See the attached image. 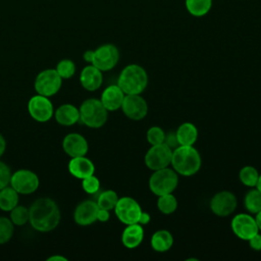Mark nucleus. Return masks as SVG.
<instances>
[{"mask_svg":"<svg viewBox=\"0 0 261 261\" xmlns=\"http://www.w3.org/2000/svg\"><path fill=\"white\" fill-rule=\"evenodd\" d=\"M10 220L14 225L21 226L29 222L30 219V211L29 208L22 205H16L11 211H10Z\"/></svg>","mask_w":261,"mask_h":261,"instance_id":"c756f323","label":"nucleus"},{"mask_svg":"<svg viewBox=\"0 0 261 261\" xmlns=\"http://www.w3.org/2000/svg\"><path fill=\"white\" fill-rule=\"evenodd\" d=\"M54 117L57 123L64 126H70L80 120V110L74 105L65 103L60 105L54 111Z\"/></svg>","mask_w":261,"mask_h":261,"instance_id":"412c9836","label":"nucleus"},{"mask_svg":"<svg viewBox=\"0 0 261 261\" xmlns=\"http://www.w3.org/2000/svg\"><path fill=\"white\" fill-rule=\"evenodd\" d=\"M179 146H193L198 139V129L192 122L181 123L175 130Z\"/></svg>","mask_w":261,"mask_h":261,"instance_id":"4be33fe9","label":"nucleus"},{"mask_svg":"<svg viewBox=\"0 0 261 261\" xmlns=\"http://www.w3.org/2000/svg\"><path fill=\"white\" fill-rule=\"evenodd\" d=\"M62 148L63 151L71 158L86 156L89 150V145L84 136L76 133H70L63 138Z\"/></svg>","mask_w":261,"mask_h":261,"instance_id":"dca6fc26","label":"nucleus"},{"mask_svg":"<svg viewBox=\"0 0 261 261\" xmlns=\"http://www.w3.org/2000/svg\"><path fill=\"white\" fill-rule=\"evenodd\" d=\"M255 220H256V223H257V225H258L259 230H261V211H259L258 213H256Z\"/></svg>","mask_w":261,"mask_h":261,"instance_id":"37998d69","label":"nucleus"},{"mask_svg":"<svg viewBox=\"0 0 261 261\" xmlns=\"http://www.w3.org/2000/svg\"><path fill=\"white\" fill-rule=\"evenodd\" d=\"M80 120L91 128L103 126L108 118V110L104 107L100 99L90 98L85 100L79 108Z\"/></svg>","mask_w":261,"mask_h":261,"instance_id":"20e7f679","label":"nucleus"},{"mask_svg":"<svg viewBox=\"0 0 261 261\" xmlns=\"http://www.w3.org/2000/svg\"><path fill=\"white\" fill-rule=\"evenodd\" d=\"M82 188L88 194H95L100 189V180L94 174L82 179Z\"/></svg>","mask_w":261,"mask_h":261,"instance_id":"72a5a7b5","label":"nucleus"},{"mask_svg":"<svg viewBox=\"0 0 261 261\" xmlns=\"http://www.w3.org/2000/svg\"><path fill=\"white\" fill-rule=\"evenodd\" d=\"M109 218H110L109 210L99 208L98 213H97V220H99V221H101V222H106V221L109 220Z\"/></svg>","mask_w":261,"mask_h":261,"instance_id":"4c0bfd02","label":"nucleus"},{"mask_svg":"<svg viewBox=\"0 0 261 261\" xmlns=\"http://www.w3.org/2000/svg\"><path fill=\"white\" fill-rule=\"evenodd\" d=\"M9 185L21 195H30L39 188L38 175L30 169H18L11 174Z\"/></svg>","mask_w":261,"mask_h":261,"instance_id":"0eeeda50","label":"nucleus"},{"mask_svg":"<svg viewBox=\"0 0 261 261\" xmlns=\"http://www.w3.org/2000/svg\"><path fill=\"white\" fill-rule=\"evenodd\" d=\"M11 174L10 167L3 161H0V190L9 185Z\"/></svg>","mask_w":261,"mask_h":261,"instance_id":"f704fd0d","label":"nucleus"},{"mask_svg":"<svg viewBox=\"0 0 261 261\" xmlns=\"http://www.w3.org/2000/svg\"><path fill=\"white\" fill-rule=\"evenodd\" d=\"M124 96L125 94L117 84L110 85L102 92L100 101L108 111H115L121 107Z\"/></svg>","mask_w":261,"mask_h":261,"instance_id":"a211bd4d","label":"nucleus"},{"mask_svg":"<svg viewBox=\"0 0 261 261\" xmlns=\"http://www.w3.org/2000/svg\"><path fill=\"white\" fill-rule=\"evenodd\" d=\"M244 205L250 213L256 214L261 211V192L257 188L250 190L245 196Z\"/></svg>","mask_w":261,"mask_h":261,"instance_id":"a878e982","label":"nucleus"},{"mask_svg":"<svg viewBox=\"0 0 261 261\" xmlns=\"http://www.w3.org/2000/svg\"><path fill=\"white\" fill-rule=\"evenodd\" d=\"M14 232V224L10 218L0 216V245L10 241Z\"/></svg>","mask_w":261,"mask_h":261,"instance_id":"7c9ffc66","label":"nucleus"},{"mask_svg":"<svg viewBox=\"0 0 261 261\" xmlns=\"http://www.w3.org/2000/svg\"><path fill=\"white\" fill-rule=\"evenodd\" d=\"M173 245V237L166 229H159L152 234L151 247L156 252H166Z\"/></svg>","mask_w":261,"mask_h":261,"instance_id":"5701e85b","label":"nucleus"},{"mask_svg":"<svg viewBox=\"0 0 261 261\" xmlns=\"http://www.w3.org/2000/svg\"><path fill=\"white\" fill-rule=\"evenodd\" d=\"M117 85L125 95L141 94L148 85V74L139 64H128L121 71Z\"/></svg>","mask_w":261,"mask_h":261,"instance_id":"7ed1b4c3","label":"nucleus"},{"mask_svg":"<svg viewBox=\"0 0 261 261\" xmlns=\"http://www.w3.org/2000/svg\"><path fill=\"white\" fill-rule=\"evenodd\" d=\"M80 82L85 90L94 92L98 90L103 83L102 71L93 64L87 65L81 71Z\"/></svg>","mask_w":261,"mask_h":261,"instance_id":"f3484780","label":"nucleus"},{"mask_svg":"<svg viewBox=\"0 0 261 261\" xmlns=\"http://www.w3.org/2000/svg\"><path fill=\"white\" fill-rule=\"evenodd\" d=\"M32 227L41 232H48L56 228L60 222V210L57 203L48 197L37 199L29 208Z\"/></svg>","mask_w":261,"mask_h":261,"instance_id":"f257e3e1","label":"nucleus"},{"mask_svg":"<svg viewBox=\"0 0 261 261\" xmlns=\"http://www.w3.org/2000/svg\"><path fill=\"white\" fill-rule=\"evenodd\" d=\"M119 60V51L113 44H104L94 50L92 64L101 71H108L115 67Z\"/></svg>","mask_w":261,"mask_h":261,"instance_id":"9b49d317","label":"nucleus"},{"mask_svg":"<svg viewBox=\"0 0 261 261\" xmlns=\"http://www.w3.org/2000/svg\"><path fill=\"white\" fill-rule=\"evenodd\" d=\"M28 111L33 119L39 122H46L54 115L53 104L49 97L35 95L28 102Z\"/></svg>","mask_w":261,"mask_h":261,"instance_id":"9d476101","label":"nucleus"},{"mask_svg":"<svg viewBox=\"0 0 261 261\" xmlns=\"http://www.w3.org/2000/svg\"><path fill=\"white\" fill-rule=\"evenodd\" d=\"M164 143L169 146L172 150L175 149L178 145V142H177V139H176V135L175 133L173 132H170L168 134H165V140H164Z\"/></svg>","mask_w":261,"mask_h":261,"instance_id":"c9c22d12","label":"nucleus"},{"mask_svg":"<svg viewBox=\"0 0 261 261\" xmlns=\"http://www.w3.org/2000/svg\"><path fill=\"white\" fill-rule=\"evenodd\" d=\"M55 69L62 80H67L74 74L75 64L70 59H62L57 63Z\"/></svg>","mask_w":261,"mask_h":261,"instance_id":"2f4dec72","label":"nucleus"},{"mask_svg":"<svg viewBox=\"0 0 261 261\" xmlns=\"http://www.w3.org/2000/svg\"><path fill=\"white\" fill-rule=\"evenodd\" d=\"M164 140H165V133L161 127L152 126L148 129L147 141L151 146L162 144L164 143Z\"/></svg>","mask_w":261,"mask_h":261,"instance_id":"473e14b6","label":"nucleus"},{"mask_svg":"<svg viewBox=\"0 0 261 261\" xmlns=\"http://www.w3.org/2000/svg\"><path fill=\"white\" fill-rule=\"evenodd\" d=\"M93 58H94V50H87V51L84 53V60H85L86 62L92 64Z\"/></svg>","mask_w":261,"mask_h":261,"instance_id":"ea45409f","label":"nucleus"},{"mask_svg":"<svg viewBox=\"0 0 261 261\" xmlns=\"http://www.w3.org/2000/svg\"><path fill=\"white\" fill-rule=\"evenodd\" d=\"M172 149L165 143L153 145L145 155V164L151 170L168 167L171 163Z\"/></svg>","mask_w":261,"mask_h":261,"instance_id":"1a4fd4ad","label":"nucleus"},{"mask_svg":"<svg viewBox=\"0 0 261 261\" xmlns=\"http://www.w3.org/2000/svg\"><path fill=\"white\" fill-rule=\"evenodd\" d=\"M178 185V174L173 168L164 167L154 170L149 178V189L156 195L171 194Z\"/></svg>","mask_w":261,"mask_h":261,"instance_id":"39448f33","label":"nucleus"},{"mask_svg":"<svg viewBox=\"0 0 261 261\" xmlns=\"http://www.w3.org/2000/svg\"><path fill=\"white\" fill-rule=\"evenodd\" d=\"M99 207L92 200H85L77 204L73 212V219L79 225H90L97 220Z\"/></svg>","mask_w":261,"mask_h":261,"instance_id":"2eb2a0df","label":"nucleus"},{"mask_svg":"<svg viewBox=\"0 0 261 261\" xmlns=\"http://www.w3.org/2000/svg\"><path fill=\"white\" fill-rule=\"evenodd\" d=\"M231 229L241 240L249 241L259 232L258 225L254 217L247 213L237 214L231 220Z\"/></svg>","mask_w":261,"mask_h":261,"instance_id":"4468645a","label":"nucleus"},{"mask_svg":"<svg viewBox=\"0 0 261 261\" xmlns=\"http://www.w3.org/2000/svg\"><path fill=\"white\" fill-rule=\"evenodd\" d=\"M68 171L69 173L80 179H83L89 175L94 174L95 165L86 156L71 157L68 162Z\"/></svg>","mask_w":261,"mask_h":261,"instance_id":"6ab92c4d","label":"nucleus"},{"mask_svg":"<svg viewBox=\"0 0 261 261\" xmlns=\"http://www.w3.org/2000/svg\"><path fill=\"white\" fill-rule=\"evenodd\" d=\"M120 108L124 115L133 120H141L148 113V104L141 94L125 95Z\"/></svg>","mask_w":261,"mask_h":261,"instance_id":"ddd939ff","label":"nucleus"},{"mask_svg":"<svg viewBox=\"0 0 261 261\" xmlns=\"http://www.w3.org/2000/svg\"><path fill=\"white\" fill-rule=\"evenodd\" d=\"M47 261H67V258L60 255H53L47 258Z\"/></svg>","mask_w":261,"mask_h":261,"instance_id":"79ce46f5","label":"nucleus"},{"mask_svg":"<svg viewBox=\"0 0 261 261\" xmlns=\"http://www.w3.org/2000/svg\"><path fill=\"white\" fill-rule=\"evenodd\" d=\"M150 220H151V215H150L148 212L142 211L138 223H140V224H142V225H145V224H148V223L150 222Z\"/></svg>","mask_w":261,"mask_h":261,"instance_id":"58836bf2","label":"nucleus"},{"mask_svg":"<svg viewBox=\"0 0 261 261\" xmlns=\"http://www.w3.org/2000/svg\"><path fill=\"white\" fill-rule=\"evenodd\" d=\"M144 240V228L140 223L127 224L121 233V243L127 249H135Z\"/></svg>","mask_w":261,"mask_h":261,"instance_id":"aec40b11","label":"nucleus"},{"mask_svg":"<svg viewBox=\"0 0 261 261\" xmlns=\"http://www.w3.org/2000/svg\"><path fill=\"white\" fill-rule=\"evenodd\" d=\"M6 149V141L4 139V137L0 134V157L4 154Z\"/></svg>","mask_w":261,"mask_h":261,"instance_id":"a19ab883","label":"nucleus"},{"mask_svg":"<svg viewBox=\"0 0 261 261\" xmlns=\"http://www.w3.org/2000/svg\"><path fill=\"white\" fill-rule=\"evenodd\" d=\"M117 201H118V196L116 192H114L113 190H106L98 196L96 203L99 208L110 211L114 209Z\"/></svg>","mask_w":261,"mask_h":261,"instance_id":"c85d7f7f","label":"nucleus"},{"mask_svg":"<svg viewBox=\"0 0 261 261\" xmlns=\"http://www.w3.org/2000/svg\"><path fill=\"white\" fill-rule=\"evenodd\" d=\"M249 245L252 249H254L256 251H260L261 250V234L258 232L257 234L252 237L249 240Z\"/></svg>","mask_w":261,"mask_h":261,"instance_id":"e433bc0d","label":"nucleus"},{"mask_svg":"<svg viewBox=\"0 0 261 261\" xmlns=\"http://www.w3.org/2000/svg\"><path fill=\"white\" fill-rule=\"evenodd\" d=\"M62 86V79L55 68H49L40 71L34 83L37 94L51 97L58 93Z\"/></svg>","mask_w":261,"mask_h":261,"instance_id":"423d86ee","label":"nucleus"},{"mask_svg":"<svg viewBox=\"0 0 261 261\" xmlns=\"http://www.w3.org/2000/svg\"><path fill=\"white\" fill-rule=\"evenodd\" d=\"M185 5L187 11L191 15L195 17H202L210 11L212 7V0H185Z\"/></svg>","mask_w":261,"mask_h":261,"instance_id":"393cba45","label":"nucleus"},{"mask_svg":"<svg viewBox=\"0 0 261 261\" xmlns=\"http://www.w3.org/2000/svg\"><path fill=\"white\" fill-rule=\"evenodd\" d=\"M256 188L261 192V173H260V175H259V178H258V181H257Z\"/></svg>","mask_w":261,"mask_h":261,"instance_id":"c03bdc74","label":"nucleus"},{"mask_svg":"<svg viewBox=\"0 0 261 261\" xmlns=\"http://www.w3.org/2000/svg\"><path fill=\"white\" fill-rule=\"evenodd\" d=\"M170 164L177 174L191 176L200 170L202 159L198 150L193 146H177L172 151Z\"/></svg>","mask_w":261,"mask_h":261,"instance_id":"f03ea898","label":"nucleus"},{"mask_svg":"<svg viewBox=\"0 0 261 261\" xmlns=\"http://www.w3.org/2000/svg\"><path fill=\"white\" fill-rule=\"evenodd\" d=\"M238 201L234 196L229 191H221L216 193L210 200L211 211L220 217H225L230 215L237 208Z\"/></svg>","mask_w":261,"mask_h":261,"instance_id":"f8f14e48","label":"nucleus"},{"mask_svg":"<svg viewBox=\"0 0 261 261\" xmlns=\"http://www.w3.org/2000/svg\"><path fill=\"white\" fill-rule=\"evenodd\" d=\"M140 204L132 197H121L114 207V212L118 220L124 224L138 223L142 212Z\"/></svg>","mask_w":261,"mask_h":261,"instance_id":"6e6552de","label":"nucleus"},{"mask_svg":"<svg viewBox=\"0 0 261 261\" xmlns=\"http://www.w3.org/2000/svg\"><path fill=\"white\" fill-rule=\"evenodd\" d=\"M18 193L10 186L0 190V209L10 212L18 204Z\"/></svg>","mask_w":261,"mask_h":261,"instance_id":"b1692460","label":"nucleus"},{"mask_svg":"<svg viewBox=\"0 0 261 261\" xmlns=\"http://www.w3.org/2000/svg\"><path fill=\"white\" fill-rule=\"evenodd\" d=\"M259 175L260 173L258 172V170L251 165L244 166L239 172V178L242 181V184L250 188L256 187Z\"/></svg>","mask_w":261,"mask_h":261,"instance_id":"cd10ccee","label":"nucleus"},{"mask_svg":"<svg viewBox=\"0 0 261 261\" xmlns=\"http://www.w3.org/2000/svg\"><path fill=\"white\" fill-rule=\"evenodd\" d=\"M157 207L159 211L163 214H172L177 208V200L172 195V193L158 196Z\"/></svg>","mask_w":261,"mask_h":261,"instance_id":"bb28decb","label":"nucleus"}]
</instances>
